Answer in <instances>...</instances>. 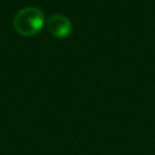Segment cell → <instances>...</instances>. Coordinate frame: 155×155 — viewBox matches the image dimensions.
I'll use <instances>...</instances> for the list:
<instances>
[{
	"mask_svg": "<svg viewBox=\"0 0 155 155\" xmlns=\"http://www.w3.org/2000/svg\"><path fill=\"white\" fill-rule=\"evenodd\" d=\"M45 22V16L42 11L34 6H28L21 8L15 18H13V27L21 35L30 36L40 31Z\"/></svg>",
	"mask_w": 155,
	"mask_h": 155,
	"instance_id": "cell-1",
	"label": "cell"
},
{
	"mask_svg": "<svg viewBox=\"0 0 155 155\" xmlns=\"http://www.w3.org/2000/svg\"><path fill=\"white\" fill-rule=\"evenodd\" d=\"M47 29L54 36H65L71 30V23L68 17L63 15H53L47 21Z\"/></svg>",
	"mask_w": 155,
	"mask_h": 155,
	"instance_id": "cell-2",
	"label": "cell"
}]
</instances>
